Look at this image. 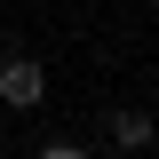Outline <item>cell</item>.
Returning <instances> with one entry per match:
<instances>
[{"label": "cell", "instance_id": "6da1fadb", "mask_svg": "<svg viewBox=\"0 0 159 159\" xmlns=\"http://www.w3.org/2000/svg\"><path fill=\"white\" fill-rule=\"evenodd\" d=\"M0 103H8V111H40V103H48V72H40L32 56H8L0 64Z\"/></svg>", "mask_w": 159, "mask_h": 159}, {"label": "cell", "instance_id": "7a4b0ae2", "mask_svg": "<svg viewBox=\"0 0 159 159\" xmlns=\"http://www.w3.org/2000/svg\"><path fill=\"white\" fill-rule=\"evenodd\" d=\"M103 135H111V151L143 159V151L159 143V119H151V111H135V103H119V111H103Z\"/></svg>", "mask_w": 159, "mask_h": 159}, {"label": "cell", "instance_id": "3957f363", "mask_svg": "<svg viewBox=\"0 0 159 159\" xmlns=\"http://www.w3.org/2000/svg\"><path fill=\"white\" fill-rule=\"evenodd\" d=\"M32 159H96V151H88V143H72V135H48Z\"/></svg>", "mask_w": 159, "mask_h": 159}, {"label": "cell", "instance_id": "277c9868", "mask_svg": "<svg viewBox=\"0 0 159 159\" xmlns=\"http://www.w3.org/2000/svg\"><path fill=\"white\" fill-rule=\"evenodd\" d=\"M143 8H159V0H143Z\"/></svg>", "mask_w": 159, "mask_h": 159}]
</instances>
